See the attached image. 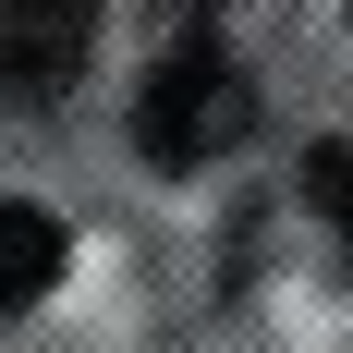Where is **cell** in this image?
<instances>
[{
  "mask_svg": "<svg viewBox=\"0 0 353 353\" xmlns=\"http://www.w3.org/2000/svg\"><path fill=\"white\" fill-rule=\"evenodd\" d=\"M61 256H73V244H61V219L12 195V208H0V317H25L37 292L61 281Z\"/></svg>",
  "mask_w": 353,
  "mask_h": 353,
  "instance_id": "cell-3",
  "label": "cell"
},
{
  "mask_svg": "<svg viewBox=\"0 0 353 353\" xmlns=\"http://www.w3.org/2000/svg\"><path fill=\"white\" fill-rule=\"evenodd\" d=\"M85 49H98V0H0V110L73 98Z\"/></svg>",
  "mask_w": 353,
  "mask_h": 353,
  "instance_id": "cell-2",
  "label": "cell"
},
{
  "mask_svg": "<svg viewBox=\"0 0 353 353\" xmlns=\"http://www.w3.org/2000/svg\"><path fill=\"white\" fill-rule=\"evenodd\" d=\"M159 12H171V25H208V12H232V0H159Z\"/></svg>",
  "mask_w": 353,
  "mask_h": 353,
  "instance_id": "cell-5",
  "label": "cell"
},
{
  "mask_svg": "<svg viewBox=\"0 0 353 353\" xmlns=\"http://www.w3.org/2000/svg\"><path fill=\"white\" fill-rule=\"evenodd\" d=\"M256 134V73L219 49V37L183 25L171 61L134 85V146L159 159V171H208V159H232V146Z\"/></svg>",
  "mask_w": 353,
  "mask_h": 353,
  "instance_id": "cell-1",
  "label": "cell"
},
{
  "mask_svg": "<svg viewBox=\"0 0 353 353\" xmlns=\"http://www.w3.org/2000/svg\"><path fill=\"white\" fill-rule=\"evenodd\" d=\"M305 208L353 244V146H317V159H305Z\"/></svg>",
  "mask_w": 353,
  "mask_h": 353,
  "instance_id": "cell-4",
  "label": "cell"
}]
</instances>
